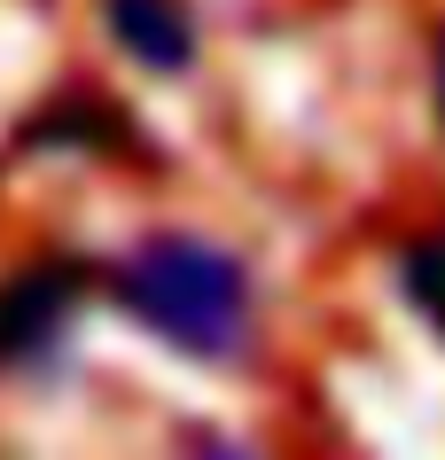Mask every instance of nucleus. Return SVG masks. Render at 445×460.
Returning a JSON list of instances; mask_svg holds the SVG:
<instances>
[{"mask_svg":"<svg viewBox=\"0 0 445 460\" xmlns=\"http://www.w3.org/2000/svg\"><path fill=\"white\" fill-rule=\"evenodd\" d=\"M110 296L141 320L156 343H173L188 359H243L250 351V273L235 250L196 243V234H148L118 273Z\"/></svg>","mask_w":445,"mask_h":460,"instance_id":"1","label":"nucleus"},{"mask_svg":"<svg viewBox=\"0 0 445 460\" xmlns=\"http://www.w3.org/2000/svg\"><path fill=\"white\" fill-rule=\"evenodd\" d=\"M94 289V273L78 258H48V266H24L0 281V367H40L63 351V328L78 320Z\"/></svg>","mask_w":445,"mask_h":460,"instance_id":"2","label":"nucleus"},{"mask_svg":"<svg viewBox=\"0 0 445 460\" xmlns=\"http://www.w3.org/2000/svg\"><path fill=\"white\" fill-rule=\"evenodd\" d=\"M430 71H438V118H445V24H438V55H430Z\"/></svg>","mask_w":445,"mask_h":460,"instance_id":"6","label":"nucleus"},{"mask_svg":"<svg viewBox=\"0 0 445 460\" xmlns=\"http://www.w3.org/2000/svg\"><path fill=\"white\" fill-rule=\"evenodd\" d=\"M31 141H86V148H125L133 125L118 118V102H55L48 118L31 125Z\"/></svg>","mask_w":445,"mask_h":460,"instance_id":"4","label":"nucleus"},{"mask_svg":"<svg viewBox=\"0 0 445 460\" xmlns=\"http://www.w3.org/2000/svg\"><path fill=\"white\" fill-rule=\"evenodd\" d=\"M398 289H406V305L445 336V234H430V243H414L398 258Z\"/></svg>","mask_w":445,"mask_h":460,"instance_id":"5","label":"nucleus"},{"mask_svg":"<svg viewBox=\"0 0 445 460\" xmlns=\"http://www.w3.org/2000/svg\"><path fill=\"white\" fill-rule=\"evenodd\" d=\"M102 24L148 71H188L196 63V24H188L180 0H102Z\"/></svg>","mask_w":445,"mask_h":460,"instance_id":"3","label":"nucleus"}]
</instances>
